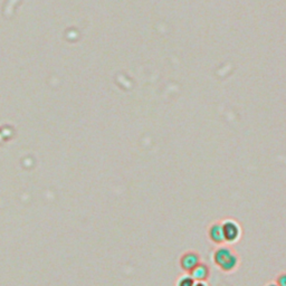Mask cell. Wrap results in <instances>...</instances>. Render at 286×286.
<instances>
[{
    "label": "cell",
    "instance_id": "6",
    "mask_svg": "<svg viewBox=\"0 0 286 286\" xmlns=\"http://www.w3.org/2000/svg\"><path fill=\"white\" fill-rule=\"evenodd\" d=\"M240 262H241L240 255L234 253L219 268L225 273H232L236 270L238 265H240Z\"/></svg>",
    "mask_w": 286,
    "mask_h": 286
},
{
    "label": "cell",
    "instance_id": "5",
    "mask_svg": "<svg viewBox=\"0 0 286 286\" xmlns=\"http://www.w3.org/2000/svg\"><path fill=\"white\" fill-rule=\"evenodd\" d=\"M196 282H206L210 277V267L206 263L200 262L193 271L189 273Z\"/></svg>",
    "mask_w": 286,
    "mask_h": 286
},
{
    "label": "cell",
    "instance_id": "2",
    "mask_svg": "<svg viewBox=\"0 0 286 286\" xmlns=\"http://www.w3.org/2000/svg\"><path fill=\"white\" fill-rule=\"evenodd\" d=\"M200 262H202V257H200L199 253L195 250L186 251V253H183L180 256V259H179V264H180L181 270L188 273V274H189V273L193 271Z\"/></svg>",
    "mask_w": 286,
    "mask_h": 286
},
{
    "label": "cell",
    "instance_id": "3",
    "mask_svg": "<svg viewBox=\"0 0 286 286\" xmlns=\"http://www.w3.org/2000/svg\"><path fill=\"white\" fill-rule=\"evenodd\" d=\"M208 237L213 244L216 245H224L226 241H225V236H224V232H223V224L221 221H216V223L211 224L209 226L208 228Z\"/></svg>",
    "mask_w": 286,
    "mask_h": 286
},
{
    "label": "cell",
    "instance_id": "4",
    "mask_svg": "<svg viewBox=\"0 0 286 286\" xmlns=\"http://www.w3.org/2000/svg\"><path fill=\"white\" fill-rule=\"evenodd\" d=\"M234 253L235 251L232 247L220 245L218 248L215 250V253H213V256H212L213 263H215L218 267H220Z\"/></svg>",
    "mask_w": 286,
    "mask_h": 286
},
{
    "label": "cell",
    "instance_id": "9",
    "mask_svg": "<svg viewBox=\"0 0 286 286\" xmlns=\"http://www.w3.org/2000/svg\"><path fill=\"white\" fill-rule=\"evenodd\" d=\"M194 286H208L206 284V282H196Z\"/></svg>",
    "mask_w": 286,
    "mask_h": 286
},
{
    "label": "cell",
    "instance_id": "10",
    "mask_svg": "<svg viewBox=\"0 0 286 286\" xmlns=\"http://www.w3.org/2000/svg\"><path fill=\"white\" fill-rule=\"evenodd\" d=\"M266 286H279V285H277L275 282H271V283H268Z\"/></svg>",
    "mask_w": 286,
    "mask_h": 286
},
{
    "label": "cell",
    "instance_id": "1",
    "mask_svg": "<svg viewBox=\"0 0 286 286\" xmlns=\"http://www.w3.org/2000/svg\"><path fill=\"white\" fill-rule=\"evenodd\" d=\"M221 224H223V232L226 243L233 244V243L240 241L242 236V228L237 221H235L234 219H226L221 221Z\"/></svg>",
    "mask_w": 286,
    "mask_h": 286
},
{
    "label": "cell",
    "instance_id": "7",
    "mask_svg": "<svg viewBox=\"0 0 286 286\" xmlns=\"http://www.w3.org/2000/svg\"><path fill=\"white\" fill-rule=\"evenodd\" d=\"M196 281L190 275L181 276L177 282V286H194Z\"/></svg>",
    "mask_w": 286,
    "mask_h": 286
},
{
    "label": "cell",
    "instance_id": "8",
    "mask_svg": "<svg viewBox=\"0 0 286 286\" xmlns=\"http://www.w3.org/2000/svg\"><path fill=\"white\" fill-rule=\"evenodd\" d=\"M275 283L279 286H286V272H283L277 275Z\"/></svg>",
    "mask_w": 286,
    "mask_h": 286
}]
</instances>
